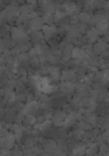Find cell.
<instances>
[{"mask_svg": "<svg viewBox=\"0 0 109 156\" xmlns=\"http://www.w3.org/2000/svg\"><path fill=\"white\" fill-rule=\"evenodd\" d=\"M12 36H13V40L14 41L19 42V43H22V42L26 41V39H27V35H26L24 29L22 27L13 28L12 29Z\"/></svg>", "mask_w": 109, "mask_h": 156, "instance_id": "1", "label": "cell"}, {"mask_svg": "<svg viewBox=\"0 0 109 156\" xmlns=\"http://www.w3.org/2000/svg\"><path fill=\"white\" fill-rule=\"evenodd\" d=\"M43 24H44V20L43 18H36V19H32L30 20L29 22V28L33 31H39V29H42L43 27Z\"/></svg>", "mask_w": 109, "mask_h": 156, "instance_id": "2", "label": "cell"}, {"mask_svg": "<svg viewBox=\"0 0 109 156\" xmlns=\"http://www.w3.org/2000/svg\"><path fill=\"white\" fill-rule=\"evenodd\" d=\"M65 8H66V14H67V16L69 15V16H75V14H77L78 12H79V8H78V6L76 5V4H74L72 2H66L63 5H62Z\"/></svg>", "mask_w": 109, "mask_h": 156, "instance_id": "3", "label": "cell"}, {"mask_svg": "<svg viewBox=\"0 0 109 156\" xmlns=\"http://www.w3.org/2000/svg\"><path fill=\"white\" fill-rule=\"evenodd\" d=\"M42 30H43V32H44V35L46 36V41H49L50 37H52V35L56 32V27H55L54 25H52V26L43 25Z\"/></svg>", "mask_w": 109, "mask_h": 156, "instance_id": "4", "label": "cell"}, {"mask_svg": "<svg viewBox=\"0 0 109 156\" xmlns=\"http://www.w3.org/2000/svg\"><path fill=\"white\" fill-rule=\"evenodd\" d=\"M75 78H76V74L73 70H65L62 72V76H61L62 80H66L67 82H72V80H74Z\"/></svg>", "mask_w": 109, "mask_h": 156, "instance_id": "5", "label": "cell"}, {"mask_svg": "<svg viewBox=\"0 0 109 156\" xmlns=\"http://www.w3.org/2000/svg\"><path fill=\"white\" fill-rule=\"evenodd\" d=\"M75 121H76V119H75V114H74V112H71L69 116L66 117V119L63 120V122L61 123L60 126H62L63 128L70 127V126H72V125L75 124Z\"/></svg>", "mask_w": 109, "mask_h": 156, "instance_id": "6", "label": "cell"}, {"mask_svg": "<svg viewBox=\"0 0 109 156\" xmlns=\"http://www.w3.org/2000/svg\"><path fill=\"white\" fill-rule=\"evenodd\" d=\"M107 28H108V22H107V20H103L102 22L97 24L96 30H97L98 35H103L104 32L107 31Z\"/></svg>", "mask_w": 109, "mask_h": 156, "instance_id": "7", "label": "cell"}, {"mask_svg": "<svg viewBox=\"0 0 109 156\" xmlns=\"http://www.w3.org/2000/svg\"><path fill=\"white\" fill-rule=\"evenodd\" d=\"M66 117H67V114H66L65 111H58L57 114H55L54 117H53L54 123L57 126H60L61 123L63 122V120L66 119Z\"/></svg>", "mask_w": 109, "mask_h": 156, "instance_id": "8", "label": "cell"}, {"mask_svg": "<svg viewBox=\"0 0 109 156\" xmlns=\"http://www.w3.org/2000/svg\"><path fill=\"white\" fill-rule=\"evenodd\" d=\"M84 55H85V51L81 48H78V47L74 48L72 50V53H71V56H73L76 59H82Z\"/></svg>", "mask_w": 109, "mask_h": 156, "instance_id": "9", "label": "cell"}, {"mask_svg": "<svg viewBox=\"0 0 109 156\" xmlns=\"http://www.w3.org/2000/svg\"><path fill=\"white\" fill-rule=\"evenodd\" d=\"M95 52L96 53H100V52H104L106 50V48H107V44L103 41V40H101V41H99L96 45H95Z\"/></svg>", "mask_w": 109, "mask_h": 156, "instance_id": "10", "label": "cell"}, {"mask_svg": "<svg viewBox=\"0 0 109 156\" xmlns=\"http://www.w3.org/2000/svg\"><path fill=\"white\" fill-rule=\"evenodd\" d=\"M48 72L50 73V76L53 80H58L60 77V72H59V68H54V67H49L48 68Z\"/></svg>", "mask_w": 109, "mask_h": 156, "instance_id": "11", "label": "cell"}, {"mask_svg": "<svg viewBox=\"0 0 109 156\" xmlns=\"http://www.w3.org/2000/svg\"><path fill=\"white\" fill-rule=\"evenodd\" d=\"M55 146H56V143H55L54 140H46L44 143V148H45V151L47 153L53 152V149H54Z\"/></svg>", "mask_w": 109, "mask_h": 156, "instance_id": "12", "label": "cell"}, {"mask_svg": "<svg viewBox=\"0 0 109 156\" xmlns=\"http://www.w3.org/2000/svg\"><path fill=\"white\" fill-rule=\"evenodd\" d=\"M78 20H80L83 24H86V23H90L91 22V15L88 13H81L78 16Z\"/></svg>", "mask_w": 109, "mask_h": 156, "instance_id": "13", "label": "cell"}, {"mask_svg": "<svg viewBox=\"0 0 109 156\" xmlns=\"http://www.w3.org/2000/svg\"><path fill=\"white\" fill-rule=\"evenodd\" d=\"M51 125H52V122L50 121V120H45V121L41 124V128H39V130H41L42 132H46L47 130H50Z\"/></svg>", "mask_w": 109, "mask_h": 156, "instance_id": "14", "label": "cell"}, {"mask_svg": "<svg viewBox=\"0 0 109 156\" xmlns=\"http://www.w3.org/2000/svg\"><path fill=\"white\" fill-rule=\"evenodd\" d=\"M20 12L22 13V15H29L32 13V6L30 4H25L20 7Z\"/></svg>", "mask_w": 109, "mask_h": 156, "instance_id": "15", "label": "cell"}, {"mask_svg": "<svg viewBox=\"0 0 109 156\" xmlns=\"http://www.w3.org/2000/svg\"><path fill=\"white\" fill-rule=\"evenodd\" d=\"M31 35H32L33 43H36V44H38V42L42 41V39L44 37V34H42L41 31H33Z\"/></svg>", "mask_w": 109, "mask_h": 156, "instance_id": "16", "label": "cell"}, {"mask_svg": "<svg viewBox=\"0 0 109 156\" xmlns=\"http://www.w3.org/2000/svg\"><path fill=\"white\" fill-rule=\"evenodd\" d=\"M86 120H87L88 123H91V126H96V124H97V118H96V116L93 114L87 112L86 114Z\"/></svg>", "mask_w": 109, "mask_h": 156, "instance_id": "17", "label": "cell"}, {"mask_svg": "<svg viewBox=\"0 0 109 156\" xmlns=\"http://www.w3.org/2000/svg\"><path fill=\"white\" fill-rule=\"evenodd\" d=\"M66 17H67V14L65 12H60V11L55 12V22H60Z\"/></svg>", "mask_w": 109, "mask_h": 156, "instance_id": "18", "label": "cell"}, {"mask_svg": "<svg viewBox=\"0 0 109 156\" xmlns=\"http://www.w3.org/2000/svg\"><path fill=\"white\" fill-rule=\"evenodd\" d=\"M43 20H44V22H46L47 24H52L53 23V20H54V18H53V15L52 14H49V13H45L44 14V16H43Z\"/></svg>", "mask_w": 109, "mask_h": 156, "instance_id": "19", "label": "cell"}, {"mask_svg": "<svg viewBox=\"0 0 109 156\" xmlns=\"http://www.w3.org/2000/svg\"><path fill=\"white\" fill-rule=\"evenodd\" d=\"M85 153V149L83 146H77L74 150H73V154L74 155H83Z\"/></svg>", "mask_w": 109, "mask_h": 156, "instance_id": "20", "label": "cell"}, {"mask_svg": "<svg viewBox=\"0 0 109 156\" xmlns=\"http://www.w3.org/2000/svg\"><path fill=\"white\" fill-rule=\"evenodd\" d=\"M79 35H80V32H79V30L76 29V28H71V29L68 31V36H69L70 39L78 37Z\"/></svg>", "mask_w": 109, "mask_h": 156, "instance_id": "21", "label": "cell"}, {"mask_svg": "<svg viewBox=\"0 0 109 156\" xmlns=\"http://www.w3.org/2000/svg\"><path fill=\"white\" fill-rule=\"evenodd\" d=\"M97 152H98V146H97V144H91V147L86 150V154H88V155H93Z\"/></svg>", "mask_w": 109, "mask_h": 156, "instance_id": "22", "label": "cell"}, {"mask_svg": "<svg viewBox=\"0 0 109 156\" xmlns=\"http://www.w3.org/2000/svg\"><path fill=\"white\" fill-rule=\"evenodd\" d=\"M32 48V45L30 44V43H27V44H24V45H21L20 47H19V51H27V50H30Z\"/></svg>", "mask_w": 109, "mask_h": 156, "instance_id": "23", "label": "cell"}, {"mask_svg": "<svg viewBox=\"0 0 109 156\" xmlns=\"http://www.w3.org/2000/svg\"><path fill=\"white\" fill-rule=\"evenodd\" d=\"M27 20H29L28 18V15H20L18 17V20H17V24H22V23H25Z\"/></svg>", "mask_w": 109, "mask_h": 156, "instance_id": "24", "label": "cell"}, {"mask_svg": "<svg viewBox=\"0 0 109 156\" xmlns=\"http://www.w3.org/2000/svg\"><path fill=\"white\" fill-rule=\"evenodd\" d=\"M29 58H30V55L27 53H20L18 55V59L20 62H25V60H28Z\"/></svg>", "mask_w": 109, "mask_h": 156, "instance_id": "25", "label": "cell"}, {"mask_svg": "<svg viewBox=\"0 0 109 156\" xmlns=\"http://www.w3.org/2000/svg\"><path fill=\"white\" fill-rule=\"evenodd\" d=\"M93 1H86L85 2V5H84V10L86 12H91L92 8H93Z\"/></svg>", "mask_w": 109, "mask_h": 156, "instance_id": "26", "label": "cell"}, {"mask_svg": "<svg viewBox=\"0 0 109 156\" xmlns=\"http://www.w3.org/2000/svg\"><path fill=\"white\" fill-rule=\"evenodd\" d=\"M78 126H79L81 129H85V130H91V127H92L91 125H88L87 123H85V122H82V121L78 124Z\"/></svg>", "mask_w": 109, "mask_h": 156, "instance_id": "27", "label": "cell"}, {"mask_svg": "<svg viewBox=\"0 0 109 156\" xmlns=\"http://www.w3.org/2000/svg\"><path fill=\"white\" fill-rule=\"evenodd\" d=\"M100 154L101 155H108V147L104 144L101 145V150H100Z\"/></svg>", "mask_w": 109, "mask_h": 156, "instance_id": "28", "label": "cell"}, {"mask_svg": "<svg viewBox=\"0 0 109 156\" xmlns=\"http://www.w3.org/2000/svg\"><path fill=\"white\" fill-rule=\"evenodd\" d=\"M73 49H74V47H73L72 44H68V45H67V47L65 48V54L71 55V53H72Z\"/></svg>", "mask_w": 109, "mask_h": 156, "instance_id": "29", "label": "cell"}, {"mask_svg": "<svg viewBox=\"0 0 109 156\" xmlns=\"http://www.w3.org/2000/svg\"><path fill=\"white\" fill-rule=\"evenodd\" d=\"M27 95H28V93L19 94V95H17V99H18V100H20L21 102H22V101H25V100L27 99Z\"/></svg>", "mask_w": 109, "mask_h": 156, "instance_id": "30", "label": "cell"}, {"mask_svg": "<svg viewBox=\"0 0 109 156\" xmlns=\"http://www.w3.org/2000/svg\"><path fill=\"white\" fill-rule=\"evenodd\" d=\"M83 134H84V131H83L81 128H80V129H77V130L74 132V135H75L77 139H80V138H81Z\"/></svg>", "mask_w": 109, "mask_h": 156, "instance_id": "31", "label": "cell"}, {"mask_svg": "<svg viewBox=\"0 0 109 156\" xmlns=\"http://www.w3.org/2000/svg\"><path fill=\"white\" fill-rule=\"evenodd\" d=\"M24 107V105H23V103L21 102V101H19V102H17V103L14 105V110H17V111H19V110H22V108Z\"/></svg>", "mask_w": 109, "mask_h": 156, "instance_id": "32", "label": "cell"}, {"mask_svg": "<svg viewBox=\"0 0 109 156\" xmlns=\"http://www.w3.org/2000/svg\"><path fill=\"white\" fill-rule=\"evenodd\" d=\"M92 79H93V74H88V75H86V76H85L84 81H85L87 84H91V81H92Z\"/></svg>", "mask_w": 109, "mask_h": 156, "instance_id": "33", "label": "cell"}, {"mask_svg": "<svg viewBox=\"0 0 109 156\" xmlns=\"http://www.w3.org/2000/svg\"><path fill=\"white\" fill-rule=\"evenodd\" d=\"M30 64H31V66H33V67H38V66H39V60H38L36 57H33V58L31 59Z\"/></svg>", "mask_w": 109, "mask_h": 156, "instance_id": "34", "label": "cell"}, {"mask_svg": "<svg viewBox=\"0 0 109 156\" xmlns=\"http://www.w3.org/2000/svg\"><path fill=\"white\" fill-rule=\"evenodd\" d=\"M7 133H8L7 129H5V128H1L0 129V138H5L7 135Z\"/></svg>", "mask_w": 109, "mask_h": 156, "instance_id": "35", "label": "cell"}, {"mask_svg": "<svg viewBox=\"0 0 109 156\" xmlns=\"http://www.w3.org/2000/svg\"><path fill=\"white\" fill-rule=\"evenodd\" d=\"M6 48V45H5V42L3 40H0V52L4 51Z\"/></svg>", "mask_w": 109, "mask_h": 156, "instance_id": "36", "label": "cell"}, {"mask_svg": "<svg viewBox=\"0 0 109 156\" xmlns=\"http://www.w3.org/2000/svg\"><path fill=\"white\" fill-rule=\"evenodd\" d=\"M25 89V87H24V84L23 83H18V87H17V92L18 93H21V92H23Z\"/></svg>", "mask_w": 109, "mask_h": 156, "instance_id": "37", "label": "cell"}, {"mask_svg": "<svg viewBox=\"0 0 109 156\" xmlns=\"http://www.w3.org/2000/svg\"><path fill=\"white\" fill-rule=\"evenodd\" d=\"M45 120H46V119H45V117H44V116H39V117H37V118H36V122H37V123H39V124H42V123L45 121Z\"/></svg>", "mask_w": 109, "mask_h": 156, "instance_id": "38", "label": "cell"}, {"mask_svg": "<svg viewBox=\"0 0 109 156\" xmlns=\"http://www.w3.org/2000/svg\"><path fill=\"white\" fill-rule=\"evenodd\" d=\"M14 86H17V83H16L15 80H9V81H7V87H14Z\"/></svg>", "mask_w": 109, "mask_h": 156, "instance_id": "39", "label": "cell"}, {"mask_svg": "<svg viewBox=\"0 0 109 156\" xmlns=\"http://www.w3.org/2000/svg\"><path fill=\"white\" fill-rule=\"evenodd\" d=\"M78 22V17L77 16H72V18H71V23L72 24H76Z\"/></svg>", "mask_w": 109, "mask_h": 156, "instance_id": "40", "label": "cell"}, {"mask_svg": "<svg viewBox=\"0 0 109 156\" xmlns=\"http://www.w3.org/2000/svg\"><path fill=\"white\" fill-rule=\"evenodd\" d=\"M13 154H14V155H23V152H22L21 150H19V149H16V150L14 151Z\"/></svg>", "mask_w": 109, "mask_h": 156, "instance_id": "41", "label": "cell"}, {"mask_svg": "<svg viewBox=\"0 0 109 156\" xmlns=\"http://www.w3.org/2000/svg\"><path fill=\"white\" fill-rule=\"evenodd\" d=\"M70 57H71V55L65 54V56L62 57V60H63V62H67V60H69V59H70Z\"/></svg>", "mask_w": 109, "mask_h": 156, "instance_id": "42", "label": "cell"}, {"mask_svg": "<svg viewBox=\"0 0 109 156\" xmlns=\"http://www.w3.org/2000/svg\"><path fill=\"white\" fill-rule=\"evenodd\" d=\"M44 117H45V119H46V120H49V119L52 117V114H50V112H47L46 115H44Z\"/></svg>", "mask_w": 109, "mask_h": 156, "instance_id": "43", "label": "cell"}, {"mask_svg": "<svg viewBox=\"0 0 109 156\" xmlns=\"http://www.w3.org/2000/svg\"><path fill=\"white\" fill-rule=\"evenodd\" d=\"M39 128H41V124L39 123H34L33 124V129H38L39 130Z\"/></svg>", "mask_w": 109, "mask_h": 156, "instance_id": "44", "label": "cell"}, {"mask_svg": "<svg viewBox=\"0 0 109 156\" xmlns=\"http://www.w3.org/2000/svg\"><path fill=\"white\" fill-rule=\"evenodd\" d=\"M85 28H86L85 24H82V25H80V31H81V32H84V31H85Z\"/></svg>", "mask_w": 109, "mask_h": 156, "instance_id": "45", "label": "cell"}, {"mask_svg": "<svg viewBox=\"0 0 109 156\" xmlns=\"http://www.w3.org/2000/svg\"><path fill=\"white\" fill-rule=\"evenodd\" d=\"M104 7H105V10H108V7H109L108 2H105V3H104Z\"/></svg>", "mask_w": 109, "mask_h": 156, "instance_id": "46", "label": "cell"}, {"mask_svg": "<svg viewBox=\"0 0 109 156\" xmlns=\"http://www.w3.org/2000/svg\"><path fill=\"white\" fill-rule=\"evenodd\" d=\"M28 3H30V5H36V1H28Z\"/></svg>", "mask_w": 109, "mask_h": 156, "instance_id": "47", "label": "cell"}, {"mask_svg": "<svg viewBox=\"0 0 109 156\" xmlns=\"http://www.w3.org/2000/svg\"><path fill=\"white\" fill-rule=\"evenodd\" d=\"M1 128H2V124L0 123V129H1Z\"/></svg>", "mask_w": 109, "mask_h": 156, "instance_id": "48", "label": "cell"}, {"mask_svg": "<svg viewBox=\"0 0 109 156\" xmlns=\"http://www.w3.org/2000/svg\"><path fill=\"white\" fill-rule=\"evenodd\" d=\"M1 3H2V2H1V1H0V5H1Z\"/></svg>", "mask_w": 109, "mask_h": 156, "instance_id": "49", "label": "cell"}]
</instances>
